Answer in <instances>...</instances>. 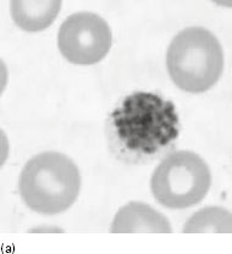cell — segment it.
I'll list each match as a JSON object with an SVG mask.
<instances>
[{"label": "cell", "instance_id": "cell-1", "mask_svg": "<svg viewBox=\"0 0 232 254\" xmlns=\"http://www.w3.org/2000/svg\"><path fill=\"white\" fill-rule=\"evenodd\" d=\"M117 136L130 150L153 154L175 141L180 120L175 104L159 95L137 92L112 114Z\"/></svg>", "mask_w": 232, "mask_h": 254}, {"label": "cell", "instance_id": "cell-2", "mask_svg": "<svg viewBox=\"0 0 232 254\" xmlns=\"http://www.w3.org/2000/svg\"><path fill=\"white\" fill-rule=\"evenodd\" d=\"M81 175L76 164L65 154L46 152L26 163L20 177V194L36 213L55 215L76 202Z\"/></svg>", "mask_w": 232, "mask_h": 254}, {"label": "cell", "instance_id": "cell-3", "mask_svg": "<svg viewBox=\"0 0 232 254\" xmlns=\"http://www.w3.org/2000/svg\"><path fill=\"white\" fill-rule=\"evenodd\" d=\"M166 67L178 88L188 93H203L212 88L223 73V48L210 31L186 28L171 41Z\"/></svg>", "mask_w": 232, "mask_h": 254}, {"label": "cell", "instance_id": "cell-4", "mask_svg": "<svg viewBox=\"0 0 232 254\" xmlns=\"http://www.w3.org/2000/svg\"><path fill=\"white\" fill-rule=\"evenodd\" d=\"M212 185L209 166L198 154L178 150L158 165L150 180L155 199L168 209H184L198 204Z\"/></svg>", "mask_w": 232, "mask_h": 254}, {"label": "cell", "instance_id": "cell-5", "mask_svg": "<svg viewBox=\"0 0 232 254\" xmlns=\"http://www.w3.org/2000/svg\"><path fill=\"white\" fill-rule=\"evenodd\" d=\"M112 30L93 12H77L64 21L58 36L61 54L70 63L93 65L104 59L112 48Z\"/></svg>", "mask_w": 232, "mask_h": 254}, {"label": "cell", "instance_id": "cell-6", "mask_svg": "<svg viewBox=\"0 0 232 254\" xmlns=\"http://www.w3.org/2000/svg\"><path fill=\"white\" fill-rule=\"evenodd\" d=\"M113 234H171V225L162 213L146 203L131 202L116 213Z\"/></svg>", "mask_w": 232, "mask_h": 254}, {"label": "cell", "instance_id": "cell-7", "mask_svg": "<svg viewBox=\"0 0 232 254\" xmlns=\"http://www.w3.org/2000/svg\"><path fill=\"white\" fill-rule=\"evenodd\" d=\"M61 0H14L11 16L14 22L26 32L48 28L61 10Z\"/></svg>", "mask_w": 232, "mask_h": 254}, {"label": "cell", "instance_id": "cell-8", "mask_svg": "<svg viewBox=\"0 0 232 254\" xmlns=\"http://www.w3.org/2000/svg\"><path fill=\"white\" fill-rule=\"evenodd\" d=\"M231 214L226 209L209 206L197 211L188 219L183 227L184 234H205L219 232L231 234Z\"/></svg>", "mask_w": 232, "mask_h": 254}]
</instances>
